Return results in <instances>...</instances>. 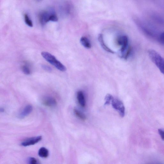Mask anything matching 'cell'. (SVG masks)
Segmentation results:
<instances>
[{
    "label": "cell",
    "instance_id": "4",
    "mask_svg": "<svg viewBox=\"0 0 164 164\" xmlns=\"http://www.w3.org/2000/svg\"><path fill=\"white\" fill-rule=\"evenodd\" d=\"M117 44L121 47L120 50L121 54L126 52L129 46H128V38L126 36H120L117 38Z\"/></svg>",
    "mask_w": 164,
    "mask_h": 164
},
{
    "label": "cell",
    "instance_id": "6",
    "mask_svg": "<svg viewBox=\"0 0 164 164\" xmlns=\"http://www.w3.org/2000/svg\"><path fill=\"white\" fill-rule=\"evenodd\" d=\"M52 13L49 12L48 11L41 12L38 15L39 20L42 25H45L46 23L50 21V18Z\"/></svg>",
    "mask_w": 164,
    "mask_h": 164
},
{
    "label": "cell",
    "instance_id": "10",
    "mask_svg": "<svg viewBox=\"0 0 164 164\" xmlns=\"http://www.w3.org/2000/svg\"><path fill=\"white\" fill-rule=\"evenodd\" d=\"M98 40L100 44L104 49L106 52L112 54L115 53V52L113 51L105 44L103 39V35L100 34L99 35Z\"/></svg>",
    "mask_w": 164,
    "mask_h": 164
},
{
    "label": "cell",
    "instance_id": "8",
    "mask_svg": "<svg viewBox=\"0 0 164 164\" xmlns=\"http://www.w3.org/2000/svg\"><path fill=\"white\" fill-rule=\"evenodd\" d=\"M33 110V107L32 105H27L19 114V118L21 119L25 118L32 112Z\"/></svg>",
    "mask_w": 164,
    "mask_h": 164
},
{
    "label": "cell",
    "instance_id": "12",
    "mask_svg": "<svg viewBox=\"0 0 164 164\" xmlns=\"http://www.w3.org/2000/svg\"><path fill=\"white\" fill-rule=\"evenodd\" d=\"M38 155L42 158H47L49 155V151L44 147H41L38 150Z\"/></svg>",
    "mask_w": 164,
    "mask_h": 164
},
{
    "label": "cell",
    "instance_id": "16",
    "mask_svg": "<svg viewBox=\"0 0 164 164\" xmlns=\"http://www.w3.org/2000/svg\"><path fill=\"white\" fill-rule=\"evenodd\" d=\"M132 48L131 46H129L127 50L123 54H122V57L125 60H127L131 54Z\"/></svg>",
    "mask_w": 164,
    "mask_h": 164
},
{
    "label": "cell",
    "instance_id": "15",
    "mask_svg": "<svg viewBox=\"0 0 164 164\" xmlns=\"http://www.w3.org/2000/svg\"><path fill=\"white\" fill-rule=\"evenodd\" d=\"M25 21L26 24L30 27H33V22L30 20L28 15L26 14L24 15Z\"/></svg>",
    "mask_w": 164,
    "mask_h": 164
},
{
    "label": "cell",
    "instance_id": "17",
    "mask_svg": "<svg viewBox=\"0 0 164 164\" xmlns=\"http://www.w3.org/2000/svg\"><path fill=\"white\" fill-rule=\"evenodd\" d=\"M114 97L110 94H107L105 97V105H107L110 104Z\"/></svg>",
    "mask_w": 164,
    "mask_h": 164
},
{
    "label": "cell",
    "instance_id": "5",
    "mask_svg": "<svg viewBox=\"0 0 164 164\" xmlns=\"http://www.w3.org/2000/svg\"><path fill=\"white\" fill-rule=\"evenodd\" d=\"M42 139V137L41 136L29 138L23 140L21 145L24 147L33 145L40 142Z\"/></svg>",
    "mask_w": 164,
    "mask_h": 164
},
{
    "label": "cell",
    "instance_id": "20",
    "mask_svg": "<svg viewBox=\"0 0 164 164\" xmlns=\"http://www.w3.org/2000/svg\"><path fill=\"white\" fill-rule=\"evenodd\" d=\"M159 39L160 42L162 44H164V32L160 35Z\"/></svg>",
    "mask_w": 164,
    "mask_h": 164
},
{
    "label": "cell",
    "instance_id": "13",
    "mask_svg": "<svg viewBox=\"0 0 164 164\" xmlns=\"http://www.w3.org/2000/svg\"><path fill=\"white\" fill-rule=\"evenodd\" d=\"M74 112L75 115L81 120L84 121L86 119V117L83 114L76 109H74Z\"/></svg>",
    "mask_w": 164,
    "mask_h": 164
},
{
    "label": "cell",
    "instance_id": "21",
    "mask_svg": "<svg viewBox=\"0 0 164 164\" xmlns=\"http://www.w3.org/2000/svg\"><path fill=\"white\" fill-rule=\"evenodd\" d=\"M158 131L161 139L164 141V130L162 129H159Z\"/></svg>",
    "mask_w": 164,
    "mask_h": 164
},
{
    "label": "cell",
    "instance_id": "11",
    "mask_svg": "<svg viewBox=\"0 0 164 164\" xmlns=\"http://www.w3.org/2000/svg\"><path fill=\"white\" fill-rule=\"evenodd\" d=\"M80 42L82 45L85 48L88 49H90L91 48V43L87 37H82L81 38Z\"/></svg>",
    "mask_w": 164,
    "mask_h": 164
},
{
    "label": "cell",
    "instance_id": "18",
    "mask_svg": "<svg viewBox=\"0 0 164 164\" xmlns=\"http://www.w3.org/2000/svg\"><path fill=\"white\" fill-rule=\"evenodd\" d=\"M28 164H40L38 160L34 157H30L28 159Z\"/></svg>",
    "mask_w": 164,
    "mask_h": 164
},
{
    "label": "cell",
    "instance_id": "2",
    "mask_svg": "<svg viewBox=\"0 0 164 164\" xmlns=\"http://www.w3.org/2000/svg\"><path fill=\"white\" fill-rule=\"evenodd\" d=\"M41 55L45 60L61 72H65L66 70L65 66L60 61L58 60L52 54L47 52H43Z\"/></svg>",
    "mask_w": 164,
    "mask_h": 164
},
{
    "label": "cell",
    "instance_id": "3",
    "mask_svg": "<svg viewBox=\"0 0 164 164\" xmlns=\"http://www.w3.org/2000/svg\"><path fill=\"white\" fill-rule=\"evenodd\" d=\"M111 102L112 107L119 112L121 117L122 118L123 117L125 114V109L122 101L114 98L112 99Z\"/></svg>",
    "mask_w": 164,
    "mask_h": 164
},
{
    "label": "cell",
    "instance_id": "1",
    "mask_svg": "<svg viewBox=\"0 0 164 164\" xmlns=\"http://www.w3.org/2000/svg\"><path fill=\"white\" fill-rule=\"evenodd\" d=\"M148 53L151 60L164 75V58L154 49L148 50Z\"/></svg>",
    "mask_w": 164,
    "mask_h": 164
},
{
    "label": "cell",
    "instance_id": "7",
    "mask_svg": "<svg viewBox=\"0 0 164 164\" xmlns=\"http://www.w3.org/2000/svg\"><path fill=\"white\" fill-rule=\"evenodd\" d=\"M42 103L46 107H53L56 106L57 102L56 99L53 97H47L43 99Z\"/></svg>",
    "mask_w": 164,
    "mask_h": 164
},
{
    "label": "cell",
    "instance_id": "19",
    "mask_svg": "<svg viewBox=\"0 0 164 164\" xmlns=\"http://www.w3.org/2000/svg\"><path fill=\"white\" fill-rule=\"evenodd\" d=\"M43 69L46 71L51 72L52 71V69L50 66L44 64L41 65Z\"/></svg>",
    "mask_w": 164,
    "mask_h": 164
},
{
    "label": "cell",
    "instance_id": "9",
    "mask_svg": "<svg viewBox=\"0 0 164 164\" xmlns=\"http://www.w3.org/2000/svg\"><path fill=\"white\" fill-rule=\"evenodd\" d=\"M77 99L78 102L81 106L83 107H85L86 102L84 95L83 92L79 91L77 92Z\"/></svg>",
    "mask_w": 164,
    "mask_h": 164
},
{
    "label": "cell",
    "instance_id": "22",
    "mask_svg": "<svg viewBox=\"0 0 164 164\" xmlns=\"http://www.w3.org/2000/svg\"><path fill=\"white\" fill-rule=\"evenodd\" d=\"M4 111V109L3 108H1V112H3Z\"/></svg>",
    "mask_w": 164,
    "mask_h": 164
},
{
    "label": "cell",
    "instance_id": "14",
    "mask_svg": "<svg viewBox=\"0 0 164 164\" xmlns=\"http://www.w3.org/2000/svg\"><path fill=\"white\" fill-rule=\"evenodd\" d=\"M22 71L26 75H30L31 73V70L29 66L27 65H23L21 67Z\"/></svg>",
    "mask_w": 164,
    "mask_h": 164
}]
</instances>
